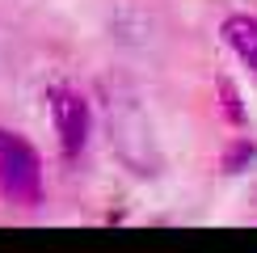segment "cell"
Here are the masks:
<instances>
[{
	"label": "cell",
	"instance_id": "3957f363",
	"mask_svg": "<svg viewBox=\"0 0 257 253\" xmlns=\"http://www.w3.org/2000/svg\"><path fill=\"white\" fill-rule=\"evenodd\" d=\"M47 101H51V118H55L63 156L76 161V156L84 152V144H89V126H93L89 101H84L76 89H68V84H55V89L47 93Z\"/></svg>",
	"mask_w": 257,
	"mask_h": 253
},
{
	"label": "cell",
	"instance_id": "7a4b0ae2",
	"mask_svg": "<svg viewBox=\"0 0 257 253\" xmlns=\"http://www.w3.org/2000/svg\"><path fill=\"white\" fill-rule=\"evenodd\" d=\"M110 144L118 152V161L139 177H152L160 173V156H156V144H152V126L144 122V114L135 105H114L110 101Z\"/></svg>",
	"mask_w": 257,
	"mask_h": 253
},
{
	"label": "cell",
	"instance_id": "6da1fadb",
	"mask_svg": "<svg viewBox=\"0 0 257 253\" xmlns=\"http://www.w3.org/2000/svg\"><path fill=\"white\" fill-rule=\"evenodd\" d=\"M0 194L17 207L42 203V161L13 131H0Z\"/></svg>",
	"mask_w": 257,
	"mask_h": 253
},
{
	"label": "cell",
	"instance_id": "5b68a950",
	"mask_svg": "<svg viewBox=\"0 0 257 253\" xmlns=\"http://www.w3.org/2000/svg\"><path fill=\"white\" fill-rule=\"evenodd\" d=\"M257 161V144L253 140H232L223 148V173H244Z\"/></svg>",
	"mask_w": 257,
	"mask_h": 253
},
{
	"label": "cell",
	"instance_id": "277c9868",
	"mask_svg": "<svg viewBox=\"0 0 257 253\" xmlns=\"http://www.w3.org/2000/svg\"><path fill=\"white\" fill-rule=\"evenodd\" d=\"M223 38H228V47L236 51V59L244 68L257 72V17L253 13H232L223 21Z\"/></svg>",
	"mask_w": 257,
	"mask_h": 253
},
{
	"label": "cell",
	"instance_id": "8992f818",
	"mask_svg": "<svg viewBox=\"0 0 257 253\" xmlns=\"http://www.w3.org/2000/svg\"><path fill=\"white\" fill-rule=\"evenodd\" d=\"M219 105H223V114H228L232 126H244V105H240V93H236L232 80H219Z\"/></svg>",
	"mask_w": 257,
	"mask_h": 253
}]
</instances>
